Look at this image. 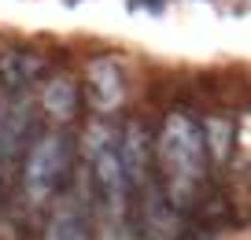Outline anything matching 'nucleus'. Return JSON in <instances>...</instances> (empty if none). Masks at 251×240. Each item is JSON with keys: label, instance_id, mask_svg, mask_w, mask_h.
Masks as SVG:
<instances>
[{"label": "nucleus", "instance_id": "f257e3e1", "mask_svg": "<svg viewBox=\"0 0 251 240\" xmlns=\"http://www.w3.org/2000/svg\"><path fill=\"white\" fill-rule=\"evenodd\" d=\"M118 140L122 130L115 122H93L85 130V192L93 196L103 240H133V188Z\"/></svg>", "mask_w": 251, "mask_h": 240}, {"label": "nucleus", "instance_id": "f03ea898", "mask_svg": "<svg viewBox=\"0 0 251 240\" xmlns=\"http://www.w3.org/2000/svg\"><path fill=\"white\" fill-rule=\"evenodd\" d=\"M159 170H163L166 200L188 207L207 181V137L203 126L188 111H170L159 133Z\"/></svg>", "mask_w": 251, "mask_h": 240}, {"label": "nucleus", "instance_id": "7ed1b4c3", "mask_svg": "<svg viewBox=\"0 0 251 240\" xmlns=\"http://www.w3.org/2000/svg\"><path fill=\"white\" fill-rule=\"evenodd\" d=\"M71 170V140L63 133H45L37 137V144L26 155V200L33 207H45L52 203V196L63 188Z\"/></svg>", "mask_w": 251, "mask_h": 240}, {"label": "nucleus", "instance_id": "20e7f679", "mask_svg": "<svg viewBox=\"0 0 251 240\" xmlns=\"http://www.w3.org/2000/svg\"><path fill=\"white\" fill-rule=\"evenodd\" d=\"M126 96V81H122V67L111 55L89 63V100L96 111H115Z\"/></svg>", "mask_w": 251, "mask_h": 240}, {"label": "nucleus", "instance_id": "39448f33", "mask_svg": "<svg viewBox=\"0 0 251 240\" xmlns=\"http://www.w3.org/2000/svg\"><path fill=\"white\" fill-rule=\"evenodd\" d=\"M118 152H122V166H126V178H129V188L141 192L148 185V133H144L141 122H129L122 130V140H118Z\"/></svg>", "mask_w": 251, "mask_h": 240}, {"label": "nucleus", "instance_id": "423d86ee", "mask_svg": "<svg viewBox=\"0 0 251 240\" xmlns=\"http://www.w3.org/2000/svg\"><path fill=\"white\" fill-rule=\"evenodd\" d=\"M26 133H30V100L15 96L8 107H0V159H11L23 148Z\"/></svg>", "mask_w": 251, "mask_h": 240}, {"label": "nucleus", "instance_id": "0eeeda50", "mask_svg": "<svg viewBox=\"0 0 251 240\" xmlns=\"http://www.w3.org/2000/svg\"><path fill=\"white\" fill-rule=\"evenodd\" d=\"M45 240H89V222H85V207L74 196L59 200L55 214L48 218Z\"/></svg>", "mask_w": 251, "mask_h": 240}, {"label": "nucleus", "instance_id": "6e6552de", "mask_svg": "<svg viewBox=\"0 0 251 240\" xmlns=\"http://www.w3.org/2000/svg\"><path fill=\"white\" fill-rule=\"evenodd\" d=\"M41 107L52 118H59V122H71V118L78 115V85H74L67 74L52 78L45 85V93H41Z\"/></svg>", "mask_w": 251, "mask_h": 240}, {"label": "nucleus", "instance_id": "1a4fd4ad", "mask_svg": "<svg viewBox=\"0 0 251 240\" xmlns=\"http://www.w3.org/2000/svg\"><path fill=\"white\" fill-rule=\"evenodd\" d=\"M41 67H45V63L33 52H15V48H4V52H0V81H4L11 93L30 85V78H37Z\"/></svg>", "mask_w": 251, "mask_h": 240}, {"label": "nucleus", "instance_id": "9d476101", "mask_svg": "<svg viewBox=\"0 0 251 240\" xmlns=\"http://www.w3.org/2000/svg\"><path fill=\"white\" fill-rule=\"evenodd\" d=\"M203 137H207V155L226 159V155H229V140H233V122H226V118H211V122L203 126Z\"/></svg>", "mask_w": 251, "mask_h": 240}]
</instances>
